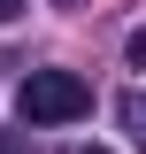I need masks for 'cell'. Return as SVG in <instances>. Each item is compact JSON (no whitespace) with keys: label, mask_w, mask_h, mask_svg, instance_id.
I'll return each mask as SVG.
<instances>
[{"label":"cell","mask_w":146,"mask_h":154,"mask_svg":"<svg viewBox=\"0 0 146 154\" xmlns=\"http://www.w3.org/2000/svg\"><path fill=\"white\" fill-rule=\"evenodd\" d=\"M131 62H138V69H146V23H138V31H131Z\"/></svg>","instance_id":"7a4b0ae2"},{"label":"cell","mask_w":146,"mask_h":154,"mask_svg":"<svg viewBox=\"0 0 146 154\" xmlns=\"http://www.w3.org/2000/svg\"><path fill=\"white\" fill-rule=\"evenodd\" d=\"M16 8H23V0H0V23H8V16H16Z\"/></svg>","instance_id":"3957f363"},{"label":"cell","mask_w":146,"mask_h":154,"mask_svg":"<svg viewBox=\"0 0 146 154\" xmlns=\"http://www.w3.org/2000/svg\"><path fill=\"white\" fill-rule=\"evenodd\" d=\"M69 154H108V146H69Z\"/></svg>","instance_id":"277c9868"},{"label":"cell","mask_w":146,"mask_h":154,"mask_svg":"<svg viewBox=\"0 0 146 154\" xmlns=\"http://www.w3.org/2000/svg\"><path fill=\"white\" fill-rule=\"evenodd\" d=\"M16 108H23V123H77V116H92V85L77 69H31Z\"/></svg>","instance_id":"6da1fadb"}]
</instances>
